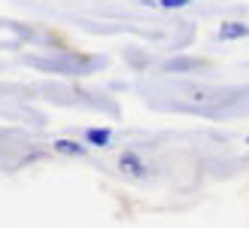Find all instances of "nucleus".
<instances>
[{"label": "nucleus", "instance_id": "f257e3e1", "mask_svg": "<svg viewBox=\"0 0 249 228\" xmlns=\"http://www.w3.org/2000/svg\"><path fill=\"white\" fill-rule=\"evenodd\" d=\"M119 168H122V173H128V176H143V173H146V164L140 161V155H137V152H122Z\"/></svg>", "mask_w": 249, "mask_h": 228}, {"label": "nucleus", "instance_id": "f03ea898", "mask_svg": "<svg viewBox=\"0 0 249 228\" xmlns=\"http://www.w3.org/2000/svg\"><path fill=\"white\" fill-rule=\"evenodd\" d=\"M219 37H222V40H237V37H246V24H240V21H228V24H222Z\"/></svg>", "mask_w": 249, "mask_h": 228}, {"label": "nucleus", "instance_id": "7ed1b4c3", "mask_svg": "<svg viewBox=\"0 0 249 228\" xmlns=\"http://www.w3.org/2000/svg\"><path fill=\"white\" fill-rule=\"evenodd\" d=\"M55 149L61 155H85V146H79L76 140H55Z\"/></svg>", "mask_w": 249, "mask_h": 228}, {"label": "nucleus", "instance_id": "20e7f679", "mask_svg": "<svg viewBox=\"0 0 249 228\" xmlns=\"http://www.w3.org/2000/svg\"><path fill=\"white\" fill-rule=\"evenodd\" d=\"M85 137H89V143H94V146H107L109 143V128H91Z\"/></svg>", "mask_w": 249, "mask_h": 228}, {"label": "nucleus", "instance_id": "39448f33", "mask_svg": "<svg viewBox=\"0 0 249 228\" xmlns=\"http://www.w3.org/2000/svg\"><path fill=\"white\" fill-rule=\"evenodd\" d=\"M192 0H158V6H164V9H179V6H189Z\"/></svg>", "mask_w": 249, "mask_h": 228}]
</instances>
